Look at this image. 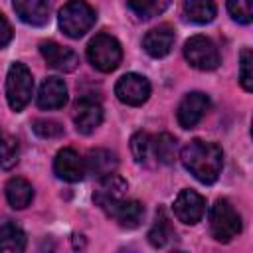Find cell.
Returning a JSON list of instances; mask_svg holds the SVG:
<instances>
[{
	"instance_id": "cell-19",
	"label": "cell",
	"mask_w": 253,
	"mask_h": 253,
	"mask_svg": "<svg viewBox=\"0 0 253 253\" xmlns=\"http://www.w3.org/2000/svg\"><path fill=\"white\" fill-rule=\"evenodd\" d=\"M6 200L14 210H24L32 204L34 200V188L28 180L24 178H10L4 186Z\"/></svg>"
},
{
	"instance_id": "cell-17",
	"label": "cell",
	"mask_w": 253,
	"mask_h": 253,
	"mask_svg": "<svg viewBox=\"0 0 253 253\" xmlns=\"http://www.w3.org/2000/svg\"><path fill=\"white\" fill-rule=\"evenodd\" d=\"M107 213L119 221L121 227H126V229H132V227H138L142 217H144V206L136 200H119L115 206H111L107 210Z\"/></svg>"
},
{
	"instance_id": "cell-30",
	"label": "cell",
	"mask_w": 253,
	"mask_h": 253,
	"mask_svg": "<svg viewBox=\"0 0 253 253\" xmlns=\"http://www.w3.org/2000/svg\"><path fill=\"white\" fill-rule=\"evenodd\" d=\"M12 36H14V32H12L10 22L6 20L4 14H0V47H6L12 42Z\"/></svg>"
},
{
	"instance_id": "cell-3",
	"label": "cell",
	"mask_w": 253,
	"mask_h": 253,
	"mask_svg": "<svg viewBox=\"0 0 253 253\" xmlns=\"http://www.w3.org/2000/svg\"><path fill=\"white\" fill-rule=\"evenodd\" d=\"M87 59L97 71L111 73L123 59L121 43L109 34H97L87 45Z\"/></svg>"
},
{
	"instance_id": "cell-29",
	"label": "cell",
	"mask_w": 253,
	"mask_h": 253,
	"mask_svg": "<svg viewBox=\"0 0 253 253\" xmlns=\"http://www.w3.org/2000/svg\"><path fill=\"white\" fill-rule=\"evenodd\" d=\"M32 128L42 138H57V136L63 134V126L59 123H55V121H49V119H38V121H34Z\"/></svg>"
},
{
	"instance_id": "cell-13",
	"label": "cell",
	"mask_w": 253,
	"mask_h": 253,
	"mask_svg": "<svg viewBox=\"0 0 253 253\" xmlns=\"http://www.w3.org/2000/svg\"><path fill=\"white\" fill-rule=\"evenodd\" d=\"M125 194H126V180L113 172V174H107L101 178L99 188L93 194V200L101 210L107 211L111 206H115L119 200H123Z\"/></svg>"
},
{
	"instance_id": "cell-5",
	"label": "cell",
	"mask_w": 253,
	"mask_h": 253,
	"mask_svg": "<svg viewBox=\"0 0 253 253\" xmlns=\"http://www.w3.org/2000/svg\"><path fill=\"white\" fill-rule=\"evenodd\" d=\"M210 229L215 241L229 243L241 233V215L227 200H217L210 211Z\"/></svg>"
},
{
	"instance_id": "cell-27",
	"label": "cell",
	"mask_w": 253,
	"mask_h": 253,
	"mask_svg": "<svg viewBox=\"0 0 253 253\" xmlns=\"http://www.w3.org/2000/svg\"><path fill=\"white\" fill-rule=\"evenodd\" d=\"M229 16L239 24H251L253 20V0H227Z\"/></svg>"
},
{
	"instance_id": "cell-18",
	"label": "cell",
	"mask_w": 253,
	"mask_h": 253,
	"mask_svg": "<svg viewBox=\"0 0 253 253\" xmlns=\"http://www.w3.org/2000/svg\"><path fill=\"white\" fill-rule=\"evenodd\" d=\"M119 166V158L115 152L107 150V148H95V150H89L87 158H85V170L103 178L107 174H113Z\"/></svg>"
},
{
	"instance_id": "cell-20",
	"label": "cell",
	"mask_w": 253,
	"mask_h": 253,
	"mask_svg": "<svg viewBox=\"0 0 253 253\" xmlns=\"http://www.w3.org/2000/svg\"><path fill=\"white\" fill-rule=\"evenodd\" d=\"M24 249H26V233H24V229L16 221L6 219L0 225V251L20 253Z\"/></svg>"
},
{
	"instance_id": "cell-1",
	"label": "cell",
	"mask_w": 253,
	"mask_h": 253,
	"mask_svg": "<svg viewBox=\"0 0 253 253\" xmlns=\"http://www.w3.org/2000/svg\"><path fill=\"white\" fill-rule=\"evenodd\" d=\"M184 168L202 184H213L223 166V150L215 142L194 138L180 150Z\"/></svg>"
},
{
	"instance_id": "cell-24",
	"label": "cell",
	"mask_w": 253,
	"mask_h": 253,
	"mask_svg": "<svg viewBox=\"0 0 253 253\" xmlns=\"http://www.w3.org/2000/svg\"><path fill=\"white\" fill-rule=\"evenodd\" d=\"M126 4L136 16L148 20V18H154V16L162 14L168 8L170 0H126Z\"/></svg>"
},
{
	"instance_id": "cell-15",
	"label": "cell",
	"mask_w": 253,
	"mask_h": 253,
	"mask_svg": "<svg viewBox=\"0 0 253 253\" xmlns=\"http://www.w3.org/2000/svg\"><path fill=\"white\" fill-rule=\"evenodd\" d=\"M174 40H176L174 30L168 24H162L146 32V36L142 38V47L150 57H164L170 53Z\"/></svg>"
},
{
	"instance_id": "cell-28",
	"label": "cell",
	"mask_w": 253,
	"mask_h": 253,
	"mask_svg": "<svg viewBox=\"0 0 253 253\" xmlns=\"http://www.w3.org/2000/svg\"><path fill=\"white\" fill-rule=\"evenodd\" d=\"M239 83L245 91H253V53L251 49L241 51L239 61Z\"/></svg>"
},
{
	"instance_id": "cell-4",
	"label": "cell",
	"mask_w": 253,
	"mask_h": 253,
	"mask_svg": "<svg viewBox=\"0 0 253 253\" xmlns=\"http://www.w3.org/2000/svg\"><path fill=\"white\" fill-rule=\"evenodd\" d=\"M34 93V77L32 71L20 63L14 61L8 69V77H6V99L12 111L20 113L32 99Z\"/></svg>"
},
{
	"instance_id": "cell-31",
	"label": "cell",
	"mask_w": 253,
	"mask_h": 253,
	"mask_svg": "<svg viewBox=\"0 0 253 253\" xmlns=\"http://www.w3.org/2000/svg\"><path fill=\"white\" fill-rule=\"evenodd\" d=\"M0 140H2V132H0Z\"/></svg>"
},
{
	"instance_id": "cell-22",
	"label": "cell",
	"mask_w": 253,
	"mask_h": 253,
	"mask_svg": "<svg viewBox=\"0 0 253 253\" xmlns=\"http://www.w3.org/2000/svg\"><path fill=\"white\" fill-rule=\"evenodd\" d=\"M176 239V231L170 223V219L166 217V213L160 210L156 213V221L152 223L150 231H148V241L152 247H166Z\"/></svg>"
},
{
	"instance_id": "cell-10",
	"label": "cell",
	"mask_w": 253,
	"mask_h": 253,
	"mask_svg": "<svg viewBox=\"0 0 253 253\" xmlns=\"http://www.w3.org/2000/svg\"><path fill=\"white\" fill-rule=\"evenodd\" d=\"M103 121V107L99 101L93 97H81L75 103L73 109V123L77 132L81 134H91Z\"/></svg>"
},
{
	"instance_id": "cell-11",
	"label": "cell",
	"mask_w": 253,
	"mask_h": 253,
	"mask_svg": "<svg viewBox=\"0 0 253 253\" xmlns=\"http://www.w3.org/2000/svg\"><path fill=\"white\" fill-rule=\"evenodd\" d=\"M40 53L43 55L45 63L57 71H63V73H69V71H75L77 65H79V55L65 47V45H59L57 42H42L40 43Z\"/></svg>"
},
{
	"instance_id": "cell-26",
	"label": "cell",
	"mask_w": 253,
	"mask_h": 253,
	"mask_svg": "<svg viewBox=\"0 0 253 253\" xmlns=\"http://www.w3.org/2000/svg\"><path fill=\"white\" fill-rule=\"evenodd\" d=\"M130 150L136 162H146L148 156L152 154V136L148 132H134L130 138Z\"/></svg>"
},
{
	"instance_id": "cell-2",
	"label": "cell",
	"mask_w": 253,
	"mask_h": 253,
	"mask_svg": "<svg viewBox=\"0 0 253 253\" xmlns=\"http://www.w3.org/2000/svg\"><path fill=\"white\" fill-rule=\"evenodd\" d=\"M57 20H59V28L63 30L65 36L79 40L93 28L97 14L85 0H69L59 10Z\"/></svg>"
},
{
	"instance_id": "cell-23",
	"label": "cell",
	"mask_w": 253,
	"mask_h": 253,
	"mask_svg": "<svg viewBox=\"0 0 253 253\" xmlns=\"http://www.w3.org/2000/svg\"><path fill=\"white\" fill-rule=\"evenodd\" d=\"M176 138L168 132H160L158 136L152 138V156L160 162V164H172L176 160Z\"/></svg>"
},
{
	"instance_id": "cell-7",
	"label": "cell",
	"mask_w": 253,
	"mask_h": 253,
	"mask_svg": "<svg viewBox=\"0 0 253 253\" xmlns=\"http://www.w3.org/2000/svg\"><path fill=\"white\" fill-rule=\"evenodd\" d=\"M150 91H152L150 81L138 73H126L115 85L117 99L125 105H130V107H138V105L146 103L150 97Z\"/></svg>"
},
{
	"instance_id": "cell-9",
	"label": "cell",
	"mask_w": 253,
	"mask_h": 253,
	"mask_svg": "<svg viewBox=\"0 0 253 253\" xmlns=\"http://www.w3.org/2000/svg\"><path fill=\"white\" fill-rule=\"evenodd\" d=\"M208 109H210V97L206 93H200V91L188 93L180 101L178 111H176V117H178L180 126L182 128H194L204 119V115L208 113Z\"/></svg>"
},
{
	"instance_id": "cell-6",
	"label": "cell",
	"mask_w": 253,
	"mask_h": 253,
	"mask_svg": "<svg viewBox=\"0 0 253 253\" xmlns=\"http://www.w3.org/2000/svg\"><path fill=\"white\" fill-rule=\"evenodd\" d=\"M184 57L192 67L200 71H211L219 65V51L215 43L206 36H192L186 40Z\"/></svg>"
},
{
	"instance_id": "cell-25",
	"label": "cell",
	"mask_w": 253,
	"mask_h": 253,
	"mask_svg": "<svg viewBox=\"0 0 253 253\" xmlns=\"http://www.w3.org/2000/svg\"><path fill=\"white\" fill-rule=\"evenodd\" d=\"M20 158V146L18 140L12 136H2L0 140V168L2 170H12L18 164Z\"/></svg>"
},
{
	"instance_id": "cell-21",
	"label": "cell",
	"mask_w": 253,
	"mask_h": 253,
	"mask_svg": "<svg viewBox=\"0 0 253 253\" xmlns=\"http://www.w3.org/2000/svg\"><path fill=\"white\" fill-rule=\"evenodd\" d=\"M182 12L194 24H208L215 18V0H184Z\"/></svg>"
},
{
	"instance_id": "cell-12",
	"label": "cell",
	"mask_w": 253,
	"mask_h": 253,
	"mask_svg": "<svg viewBox=\"0 0 253 253\" xmlns=\"http://www.w3.org/2000/svg\"><path fill=\"white\" fill-rule=\"evenodd\" d=\"M53 172L59 180L79 182L85 176V160L73 148H61L53 160Z\"/></svg>"
},
{
	"instance_id": "cell-16",
	"label": "cell",
	"mask_w": 253,
	"mask_h": 253,
	"mask_svg": "<svg viewBox=\"0 0 253 253\" xmlns=\"http://www.w3.org/2000/svg\"><path fill=\"white\" fill-rule=\"evenodd\" d=\"M65 103H67V87L63 79L59 77L43 79L38 93V107L45 111H53V109H61Z\"/></svg>"
},
{
	"instance_id": "cell-14",
	"label": "cell",
	"mask_w": 253,
	"mask_h": 253,
	"mask_svg": "<svg viewBox=\"0 0 253 253\" xmlns=\"http://www.w3.org/2000/svg\"><path fill=\"white\" fill-rule=\"evenodd\" d=\"M18 18L28 26H45L51 14L49 0H12Z\"/></svg>"
},
{
	"instance_id": "cell-8",
	"label": "cell",
	"mask_w": 253,
	"mask_h": 253,
	"mask_svg": "<svg viewBox=\"0 0 253 253\" xmlns=\"http://www.w3.org/2000/svg\"><path fill=\"white\" fill-rule=\"evenodd\" d=\"M174 215L178 217V221L186 223V225H196L198 221H202L204 213H206V198L194 190H182L174 204H172Z\"/></svg>"
}]
</instances>
